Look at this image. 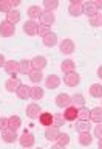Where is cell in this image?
<instances>
[{"mask_svg": "<svg viewBox=\"0 0 102 149\" xmlns=\"http://www.w3.org/2000/svg\"><path fill=\"white\" fill-rule=\"evenodd\" d=\"M22 86V82L19 81L17 78H9V79H6L5 81V88H6L8 92H11V93H14V92H17V88Z\"/></svg>", "mask_w": 102, "mask_h": 149, "instance_id": "15", "label": "cell"}, {"mask_svg": "<svg viewBox=\"0 0 102 149\" xmlns=\"http://www.w3.org/2000/svg\"><path fill=\"white\" fill-rule=\"evenodd\" d=\"M90 129H91L90 121H79V120H77V123H76V130H77L79 134H82V132H90Z\"/></svg>", "mask_w": 102, "mask_h": 149, "instance_id": "31", "label": "cell"}, {"mask_svg": "<svg viewBox=\"0 0 102 149\" xmlns=\"http://www.w3.org/2000/svg\"><path fill=\"white\" fill-rule=\"evenodd\" d=\"M88 23H90L91 26H101L102 25V14H96V16H93L88 19Z\"/></svg>", "mask_w": 102, "mask_h": 149, "instance_id": "37", "label": "cell"}, {"mask_svg": "<svg viewBox=\"0 0 102 149\" xmlns=\"http://www.w3.org/2000/svg\"><path fill=\"white\" fill-rule=\"evenodd\" d=\"M16 34V25L9 23L6 20L0 22V36L2 37H12Z\"/></svg>", "mask_w": 102, "mask_h": 149, "instance_id": "3", "label": "cell"}, {"mask_svg": "<svg viewBox=\"0 0 102 149\" xmlns=\"http://www.w3.org/2000/svg\"><path fill=\"white\" fill-rule=\"evenodd\" d=\"M51 149H65V148H63V146H60V144H57V143H56V144H54V146L51 148Z\"/></svg>", "mask_w": 102, "mask_h": 149, "instance_id": "46", "label": "cell"}, {"mask_svg": "<svg viewBox=\"0 0 102 149\" xmlns=\"http://www.w3.org/2000/svg\"><path fill=\"white\" fill-rule=\"evenodd\" d=\"M20 126H22V118L19 115H12L8 118V129L17 132V129H20Z\"/></svg>", "mask_w": 102, "mask_h": 149, "instance_id": "24", "label": "cell"}, {"mask_svg": "<svg viewBox=\"0 0 102 149\" xmlns=\"http://www.w3.org/2000/svg\"><path fill=\"white\" fill-rule=\"evenodd\" d=\"M3 129H8V118H5V116L0 118V130Z\"/></svg>", "mask_w": 102, "mask_h": 149, "instance_id": "41", "label": "cell"}, {"mask_svg": "<svg viewBox=\"0 0 102 149\" xmlns=\"http://www.w3.org/2000/svg\"><path fill=\"white\" fill-rule=\"evenodd\" d=\"M68 13H70V16H73V17H79V16H82L83 11H82V3L79 2V0H71L68 5Z\"/></svg>", "mask_w": 102, "mask_h": 149, "instance_id": "7", "label": "cell"}, {"mask_svg": "<svg viewBox=\"0 0 102 149\" xmlns=\"http://www.w3.org/2000/svg\"><path fill=\"white\" fill-rule=\"evenodd\" d=\"M94 5H96V8H97V9H101V11H102V0H96Z\"/></svg>", "mask_w": 102, "mask_h": 149, "instance_id": "44", "label": "cell"}, {"mask_svg": "<svg viewBox=\"0 0 102 149\" xmlns=\"http://www.w3.org/2000/svg\"><path fill=\"white\" fill-rule=\"evenodd\" d=\"M9 5H11V8L14 9L16 6H19V5H20V0H9Z\"/></svg>", "mask_w": 102, "mask_h": 149, "instance_id": "42", "label": "cell"}, {"mask_svg": "<svg viewBox=\"0 0 102 149\" xmlns=\"http://www.w3.org/2000/svg\"><path fill=\"white\" fill-rule=\"evenodd\" d=\"M28 78H30V81L32 84H40L43 81V73H42L40 70H32V72L28 74Z\"/></svg>", "mask_w": 102, "mask_h": 149, "instance_id": "28", "label": "cell"}, {"mask_svg": "<svg viewBox=\"0 0 102 149\" xmlns=\"http://www.w3.org/2000/svg\"><path fill=\"white\" fill-rule=\"evenodd\" d=\"M56 143L60 144V146H63V148L68 146V143H70V135L65 134V132H60L59 137H57V140H56Z\"/></svg>", "mask_w": 102, "mask_h": 149, "instance_id": "36", "label": "cell"}, {"mask_svg": "<svg viewBox=\"0 0 102 149\" xmlns=\"http://www.w3.org/2000/svg\"><path fill=\"white\" fill-rule=\"evenodd\" d=\"M46 64H48V61H46L45 56H34V58L31 59V65H32V70H43L46 67Z\"/></svg>", "mask_w": 102, "mask_h": 149, "instance_id": "12", "label": "cell"}, {"mask_svg": "<svg viewBox=\"0 0 102 149\" xmlns=\"http://www.w3.org/2000/svg\"><path fill=\"white\" fill-rule=\"evenodd\" d=\"M25 113H26L28 118L36 120V118H39V115L42 113V109H40V106L37 104V102H31V104H28V106H26Z\"/></svg>", "mask_w": 102, "mask_h": 149, "instance_id": "5", "label": "cell"}, {"mask_svg": "<svg viewBox=\"0 0 102 149\" xmlns=\"http://www.w3.org/2000/svg\"><path fill=\"white\" fill-rule=\"evenodd\" d=\"M60 86V78L57 74H48L45 79V87H48L50 90H53V88H57Z\"/></svg>", "mask_w": 102, "mask_h": 149, "instance_id": "14", "label": "cell"}, {"mask_svg": "<svg viewBox=\"0 0 102 149\" xmlns=\"http://www.w3.org/2000/svg\"><path fill=\"white\" fill-rule=\"evenodd\" d=\"M43 95H45V92L42 87H39V86L31 87V100H42Z\"/></svg>", "mask_w": 102, "mask_h": 149, "instance_id": "32", "label": "cell"}, {"mask_svg": "<svg viewBox=\"0 0 102 149\" xmlns=\"http://www.w3.org/2000/svg\"><path fill=\"white\" fill-rule=\"evenodd\" d=\"M3 68L8 74H11V78H17V73H20V61H6Z\"/></svg>", "mask_w": 102, "mask_h": 149, "instance_id": "1", "label": "cell"}, {"mask_svg": "<svg viewBox=\"0 0 102 149\" xmlns=\"http://www.w3.org/2000/svg\"><path fill=\"white\" fill-rule=\"evenodd\" d=\"M63 118L65 121H74L77 120V109L74 106H68L67 109H63Z\"/></svg>", "mask_w": 102, "mask_h": 149, "instance_id": "17", "label": "cell"}, {"mask_svg": "<svg viewBox=\"0 0 102 149\" xmlns=\"http://www.w3.org/2000/svg\"><path fill=\"white\" fill-rule=\"evenodd\" d=\"M11 9L12 8H11V5H9V0H0V13L8 14Z\"/></svg>", "mask_w": 102, "mask_h": 149, "instance_id": "38", "label": "cell"}, {"mask_svg": "<svg viewBox=\"0 0 102 149\" xmlns=\"http://www.w3.org/2000/svg\"><path fill=\"white\" fill-rule=\"evenodd\" d=\"M22 20V14L20 11H17V9H11L8 14H6V22L12 23V25H16V23H19Z\"/></svg>", "mask_w": 102, "mask_h": 149, "instance_id": "25", "label": "cell"}, {"mask_svg": "<svg viewBox=\"0 0 102 149\" xmlns=\"http://www.w3.org/2000/svg\"><path fill=\"white\" fill-rule=\"evenodd\" d=\"M23 33L26 36H37V30H39V23L36 20H26L22 26Z\"/></svg>", "mask_w": 102, "mask_h": 149, "instance_id": "6", "label": "cell"}, {"mask_svg": "<svg viewBox=\"0 0 102 149\" xmlns=\"http://www.w3.org/2000/svg\"><path fill=\"white\" fill-rule=\"evenodd\" d=\"M17 138H19V135H17L16 130H11V129H3V130H2V140H3L6 144L14 143Z\"/></svg>", "mask_w": 102, "mask_h": 149, "instance_id": "13", "label": "cell"}, {"mask_svg": "<svg viewBox=\"0 0 102 149\" xmlns=\"http://www.w3.org/2000/svg\"><path fill=\"white\" fill-rule=\"evenodd\" d=\"M93 134H94V137L96 138H102V123L101 124H96V127H94V132H93Z\"/></svg>", "mask_w": 102, "mask_h": 149, "instance_id": "40", "label": "cell"}, {"mask_svg": "<svg viewBox=\"0 0 102 149\" xmlns=\"http://www.w3.org/2000/svg\"><path fill=\"white\" fill-rule=\"evenodd\" d=\"M90 96L93 98H102V86L101 84H91L90 86Z\"/></svg>", "mask_w": 102, "mask_h": 149, "instance_id": "30", "label": "cell"}, {"mask_svg": "<svg viewBox=\"0 0 102 149\" xmlns=\"http://www.w3.org/2000/svg\"><path fill=\"white\" fill-rule=\"evenodd\" d=\"M56 106L60 109H67L68 106H71V96L68 93H59L56 96Z\"/></svg>", "mask_w": 102, "mask_h": 149, "instance_id": "9", "label": "cell"}, {"mask_svg": "<svg viewBox=\"0 0 102 149\" xmlns=\"http://www.w3.org/2000/svg\"><path fill=\"white\" fill-rule=\"evenodd\" d=\"M59 48H60V53L71 54V53H74V50H76V45H74V42L71 39H63L62 42H60Z\"/></svg>", "mask_w": 102, "mask_h": 149, "instance_id": "10", "label": "cell"}, {"mask_svg": "<svg viewBox=\"0 0 102 149\" xmlns=\"http://www.w3.org/2000/svg\"><path fill=\"white\" fill-rule=\"evenodd\" d=\"M101 100H102V98H101Z\"/></svg>", "mask_w": 102, "mask_h": 149, "instance_id": "49", "label": "cell"}, {"mask_svg": "<svg viewBox=\"0 0 102 149\" xmlns=\"http://www.w3.org/2000/svg\"><path fill=\"white\" fill-rule=\"evenodd\" d=\"M39 123L42 126H45V127L53 126V113H51V112H42L39 115Z\"/></svg>", "mask_w": 102, "mask_h": 149, "instance_id": "19", "label": "cell"}, {"mask_svg": "<svg viewBox=\"0 0 102 149\" xmlns=\"http://www.w3.org/2000/svg\"><path fill=\"white\" fill-rule=\"evenodd\" d=\"M79 82H81V74L77 72H73V73H68L63 76V84L68 87H77Z\"/></svg>", "mask_w": 102, "mask_h": 149, "instance_id": "4", "label": "cell"}, {"mask_svg": "<svg viewBox=\"0 0 102 149\" xmlns=\"http://www.w3.org/2000/svg\"><path fill=\"white\" fill-rule=\"evenodd\" d=\"M51 33V28H48V26H43V25H39V30H37V34H39V37H43L46 36V34H50Z\"/></svg>", "mask_w": 102, "mask_h": 149, "instance_id": "39", "label": "cell"}, {"mask_svg": "<svg viewBox=\"0 0 102 149\" xmlns=\"http://www.w3.org/2000/svg\"><path fill=\"white\" fill-rule=\"evenodd\" d=\"M42 42H43L45 47H48V48H53V47L57 45V34L51 31L50 34H46L43 39H42Z\"/></svg>", "mask_w": 102, "mask_h": 149, "instance_id": "21", "label": "cell"}, {"mask_svg": "<svg viewBox=\"0 0 102 149\" xmlns=\"http://www.w3.org/2000/svg\"><path fill=\"white\" fill-rule=\"evenodd\" d=\"M97 148H99V149H102V138L99 140V144H97Z\"/></svg>", "mask_w": 102, "mask_h": 149, "instance_id": "47", "label": "cell"}, {"mask_svg": "<svg viewBox=\"0 0 102 149\" xmlns=\"http://www.w3.org/2000/svg\"><path fill=\"white\" fill-rule=\"evenodd\" d=\"M43 8H45V11L54 13L56 9L59 8V2H57V0H45V2H43Z\"/></svg>", "mask_w": 102, "mask_h": 149, "instance_id": "33", "label": "cell"}, {"mask_svg": "<svg viewBox=\"0 0 102 149\" xmlns=\"http://www.w3.org/2000/svg\"><path fill=\"white\" fill-rule=\"evenodd\" d=\"M39 22H40V25H43V26H51L53 23L56 22V16H54V13H50V11H43L40 14V17H39Z\"/></svg>", "mask_w": 102, "mask_h": 149, "instance_id": "8", "label": "cell"}, {"mask_svg": "<svg viewBox=\"0 0 102 149\" xmlns=\"http://www.w3.org/2000/svg\"><path fill=\"white\" fill-rule=\"evenodd\" d=\"M42 13H43V9H42L39 5H31V6L28 8V11H26L30 20H36V19H39Z\"/></svg>", "mask_w": 102, "mask_h": 149, "instance_id": "18", "label": "cell"}, {"mask_svg": "<svg viewBox=\"0 0 102 149\" xmlns=\"http://www.w3.org/2000/svg\"><path fill=\"white\" fill-rule=\"evenodd\" d=\"M71 106H74L76 109L85 107V98H83L82 93H74V95L71 96Z\"/></svg>", "mask_w": 102, "mask_h": 149, "instance_id": "26", "label": "cell"}, {"mask_svg": "<svg viewBox=\"0 0 102 149\" xmlns=\"http://www.w3.org/2000/svg\"><path fill=\"white\" fill-rule=\"evenodd\" d=\"M16 95L20 98V100H28V98H31V87L26 86V84H22V86L17 88Z\"/></svg>", "mask_w": 102, "mask_h": 149, "instance_id": "22", "label": "cell"}, {"mask_svg": "<svg viewBox=\"0 0 102 149\" xmlns=\"http://www.w3.org/2000/svg\"><path fill=\"white\" fill-rule=\"evenodd\" d=\"M5 64H6V59H5V56L0 53V68L2 67H5Z\"/></svg>", "mask_w": 102, "mask_h": 149, "instance_id": "43", "label": "cell"}, {"mask_svg": "<svg viewBox=\"0 0 102 149\" xmlns=\"http://www.w3.org/2000/svg\"><path fill=\"white\" fill-rule=\"evenodd\" d=\"M36 149H43V148H36Z\"/></svg>", "mask_w": 102, "mask_h": 149, "instance_id": "48", "label": "cell"}, {"mask_svg": "<svg viewBox=\"0 0 102 149\" xmlns=\"http://www.w3.org/2000/svg\"><path fill=\"white\" fill-rule=\"evenodd\" d=\"M60 70L63 72V74L73 73V72H76V64H74V61H71V59H65V61H62V64H60Z\"/></svg>", "mask_w": 102, "mask_h": 149, "instance_id": "16", "label": "cell"}, {"mask_svg": "<svg viewBox=\"0 0 102 149\" xmlns=\"http://www.w3.org/2000/svg\"><path fill=\"white\" fill-rule=\"evenodd\" d=\"M60 134V130L57 127H53V126H50V127H45V138L48 140V141H56Z\"/></svg>", "mask_w": 102, "mask_h": 149, "instance_id": "23", "label": "cell"}, {"mask_svg": "<svg viewBox=\"0 0 102 149\" xmlns=\"http://www.w3.org/2000/svg\"><path fill=\"white\" fill-rule=\"evenodd\" d=\"M65 123V118L62 113H53V127H62Z\"/></svg>", "mask_w": 102, "mask_h": 149, "instance_id": "35", "label": "cell"}, {"mask_svg": "<svg viewBox=\"0 0 102 149\" xmlns=\"http://www.w3.org/2000/svg\"><path fill=\"white\" fill-rule=\"evenodd\" d=\"M97 76H99V78L102 79V65H101L99 68H97Z\"/></svg>", "mask_w": 102, "mask_h": 149, "instance_id": "45", "label": "cell"}, {"mask_svg": "<svg viewBox=\"0 0 102 149\" xmlns=\"http://www.w3.org/2000/svg\"><path fill=\"white\" fill-rule=\"evenodd\" d=\"M19 143H20V146L22 148H32L34 146V143H36V138H34V135H32L30 130H23V134L19 137Z\"/></svg>", "mask_w": 102, "mask_h": 149, "instance_id": "2", "label": "cell"}, {"mask_svg": "<svg viewBox=\"0 0 102 149\" xmlns=\"http://www.w3.org/2000/svg\"><path fill=\"white\" fill-rule=\"evenodd\" d=\"M79 144H82V146H90V144L93 143V135L90 132H82V134H79Z\"/></svg>", "mask_w": 102, "mask_h": 149, "instance_id": "27", "label": "cell"}, {"mask_svg": "<svg viewBox=\"0 0 102 149\" xmlns=\"http://www.w3.org/2000/svg\"><path fill=\"white\" fill-rule=\"evenodd\" d=\"M32 72L31 59H22L20 61V73L22 74H30Z\"/></svg>", "mask_w": 102, "mask_h": 149, "instance_id": "29", "label": "cell"}, {"mask_svg": "<svg viewBox=\"0 0 102 149\" xmlns=\"http://www.w3.org/2000/svg\"><path fill=\"white\" fill-rule=\"evenodd\" d=\"M77 120L79 121H90V110H88L87 107L77 109Z\"/></svg>", "mask_w": 102, "mask_h": 149, "instance_id": "34", "label": "cell"}, {"mask_svg": "<svg viewBox=\"0 0 102 149\" xmlns=\"http://www.w3.org/2000/svg\"><path fill=\"white\" fill-rule=\"evenodd\" d=\"M82 11H83V14H85L88 19L93 17V16H96V14H99V9L96 8L94 2H85V3H82Z\"/></svg>", "mask_w": 102, "mask_h": 149, "instance_id": "11", "label": "cell"}, {"mask_svg": "<svg viewBox=\"0 0 102 149\" xmlns=\"http://www.w3.org/2000/svg\"><path fill=\"white\" fill-rule=\"evenodd\" d=\"M90 121L96 124L102 123V107H93L90 110Z\"/></svg>", "mask_w": 102, "mask_h": 149, "instance_id": "20", "label": "cell"}]
</instances>
